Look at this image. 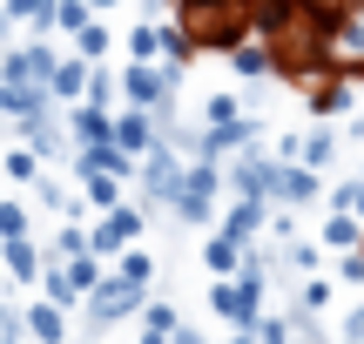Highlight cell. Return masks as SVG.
<instances>
[{
  "instance_id": "cell-43",
  "label": "cell",
  "mask_w": 364,
  "mask_h": 344,
  "mask_svg": "<svg viewBox=\"0 0 364 344\" xmlns=\"http://www.w3.org/2000/svg\"><path fill=\"white\" fill-rule=\"evenodd\" d=\"M162 7H176V0H149V14H162Z\"/></svg>"
},
{
  "instance_id": "cell-34",
  "label": "cell",
  "mask_w": 364,
  "mask_h": 344,
  "mask_svg": "<svg viewBox=\"0 0 364 344\" xmlns=\"http://www.w3.org/2000/svg\"><path fill=\"white\" fill-rule=\"evenodd\" d=\"M142 324H149V331H176V304H149V297H142Z\"/></svg>"
},
{
  "instance_id": "cell-44",
  "label": "cell",
  "mask_w": 364,
  "mask_h": 344,
  "mask_svg": "<svg viewBox=\"0 0 364 344\" xmlns=\"http://www.w3.org/2000/svg\"><path fill=\"white\" fill-rule=\"evenodd\" d=\"M331 344H351V338H331Z\"/></svg>"
},
{
  "instance_id": "cell-1",
  "label": "cell",
  "mask_w": 364,
  "mask_h": 344,
  "mask_svg": "<svg viewBox=\"0 0 364 344\" xmlns=\"http://www.w3.org/2000/svg\"><path fill=\"white\" fill-rule=\"evenodd\" d=\"M169 14L196 54H230L236 41L257 34V0H176Z\"/></svg>"
},
{
  "instance_id": "cell-33",
  "label": "cell",
  "mask_w": 364,
  "mask_h": 344,
  "mask_svg": "<svg viewBox=\"0 0 364 344\" xmlns=\"http://www.w3.org/2000/svg\"><path fill=\"white\" fill-rule=\"evenodd\" d=\"M7 176H14V183H34V176H41V156H34V149H14V156H7Z\"/></svg>"
},
{
  "instance_id": "cell-22",
  "label": "cell",
  "mask_w": 364,
  "mask_h": 344,
  "mask_svg": "<svg viewBox=\"0 0 364 344\" xmlns=\"http://www.w3.org/2000/svg\"><path fill=\"white\" fill-rule=\"evenodd\" d=\"M250 331H257V344H297V331H290V311H270V304L257 311V324H250Z\"/></svg>"
},
{
  "instance_id": "cell-19",
  "label": "cell",
  "mask_w": 364,
  "mask_h": 344,
  "mask_svg": "<svg viewBox=\"0 0 364 344\" xmlns=\"http://www.w3.org/2000/svg\"><path fill=\"white\" fill-rule=\"evenodd\" d=\"M358 237H364V223L351 210H331L324 216V243H317V250H358Z\"/></svg>"
},
{
  "instance_id": "cell-16",
  "label": "cell",
  "mask_w": 364,
  "mask_h": 344,
  "mask_svg": "<svg viewBox=\"0 0 364 344\" xmlns=\"http://www.w3.org/2000/svg\"><path fill=\"white\" fill-rule=\"evenodd\" d=\"M41 108H48V88H27V81H0V115L27 122V115H41Z\"/></svg>"
},
{
  "instance_id": "cell-15",
  "label": "cell",
  "mask_w": 364,
  "mask_h": 344,
  "mask_svg": "<svg viewBox=\"0 0 364 344\" xmlns=\"http://www.w3.org/2000/svg\"><path fill=\"white\" fill-rule=\"evenodd\" d=\"M21 331L34 338V344H68V318H61V304H34L21 318Z\"/></svg>"
},
{
  "instance_id": "cell-35",
  "label": "cell",
  "mask_w": 364,
  "mask_h": 344,
  "mask_svg": "<svg viewBox=\"0 0 364 344\" xmlns=\"http://www.w3.org/2000/svg\"><path fill=\"white\" fill-rule=\"evenodd\" d=\"M7 237H27V210L21 203H0V243Z\"/></svg>"
},
{
  "instance_id": "cell-14",
  "label": "cell",
  "mask_w": 364,
  "mask_h": 344,
  "mask_svg": "<svg viewBox=\"0 0 364 344\" xmlns=\"http://www.w3.org/2000/svg\"><path fill=\"white\" fill-rule=\"evenodd\" d=\"M88 68L95 61H61V54H54V75H48V102H81V88H88Z\"/></svg>"
},
{
  "instance_id": "cell-30",
  "label": "cell",
  "mask_w": 364,
  "mask_h": 344,
  "mask_svg": "<svg viewBox=\"0 0 364 344\" xmlns=\"http://www.w3.org/2000/svg\"><path fill=\"white\" fill-rule=\"evenodd\" d=\"M81 183H88V203H95V210H115V203H122V183H115V176H81Z\"/></svg>"
},
{
  "instance_id": "cell-45",
  "label": "cell",
  "mask_w": 364,
  "mask_h": 344,
  "mask_svg": "<svg viewBox=\"0 0 364 344\" xmlns=\"http://www.w3.org/2000/svg\"><path fill=\"white\" fill-rule=\"evenodd\" d=\"M358 250H364V237H358Z\"/></svg>"
},
{
  "instance_id": "cell-9",
  "label": "cell",
  "mask_w": 364,
  "mask_h": 344,
  "mask_svg": "<svg viewBox=\"0 0 364 344\" xmlns=\"http://www.w3.org/2000/svg\"><path fill=\"white\" fill-rule=\"evenodd\" d=\"M216 230H230L236 243H257L263 230H270V203L263 196H230V210L216 216Z\"/></svg>"
},
{
  "instance_id": "cell-36",
  "label": "cell",
  "mask_w": 364,
  "mask_h": 344,
  "mask_svg": "<svg viewBox=\"0 0 364 344\" xmlns=\"http://www.w3.org/2000/svg\"><path fill=\"white\" fill-rule=\"evenodd\" d=\"M344 284H364V250H344Z\"/></svg>"
},
{
  "instance_id": "cell-6",
  "label": "cell",
  "mask_w": 364,
  "mask_h": 344,
  "mask_svg": "<svg viewBox=\"0 0 364 344\" xmlns=\"http://www.w3.org/2000/svg\"><path fill=\"white\" fill-rule=\"evenodd\" d=\"M142 223H149L142 203H115V210H102V223L88 230V257H115V250H129V243L142 237Z\"/></svg>"
},
{
  "instance_id": "cell-42",
  "label": "cell",
  "mask_w": 364,
  "mask_h": 344,
  "mask_svg": "<svg viewBox=\"0 0 364 344\" xmlns=\"http://www.w3.org/2000/svg\"><path fill=\"white\" fill-rule=\"evenodd\" d=\"M108 7H122V0H88V14H108Z\"/></svg>"
},
{
  "instance_id": "cell-20",
  "label": "cell",
  "mask_w": 364,
  "mask_h": 344,
  "mask_svg": "<svg viewBox=\"0 0 364 344\" xmlns=\"http://www.w3.org/2000/svg\"><path fill=\"white\" fill-rule=\"evenodd\" d=\"M115 277H122V284H135V291H149V284H156V257L129 243V250H115Z\"/></svg>"
},
{
  "instance_id": "cell-5",
  "label": "cell",
  "mask_w": 364,
  "mask_h": 344,
  "mask_svg": "<svg viewBox=\"0 0 364 344\" xmlns=\"http://www.w3.org/2000/svg\"><path fill=\"white\" fill-rule=\"evenodd\" d=\"M263 203H277V210H311V203H324V176L304 169V162H277L270 156V189H263Z\"/></svg>"
},
{
  "instance_id": "cell-24",
  "label": "cell",
  "mask_w": 364,
  "mask_h": 344,
  "mask_svg": "<svg viewBox=\"0 0 364 344\" xmlns=\"http://www.w3.org/2000/svg\"><path fill=\"white\" fill-rule=\"evenodd\" d=\"M75 54H81V61H102V54H108V27L102 21H81L75 27Z\"/></svg>"
},
{
  "instance_id": "cell-32",
  "label": "cell",
  "mask_w": 364,
  "mask_h": 344,
  "mask_svg": "<svg viewBox=\"0 0 364 344\" xmlns=\"http://www.w3.org/2000/svg\"><path fill=\"white\" fill-rule=\"evenodd\" d=\"M81 250H88V230H75V223H68L61 237H54V257H48V264H61V257H81Z\"/></svg>"
},
{
  "instance_id": "cell-13",
  "label": "cell",
  "mask_w": 364,
  "mask_h": 344,
  "mask_svg": "<svg viewBox=\"0 0 364 344\" xmlns=\"http://www.w3.org/2000/svg\"><path fill=\"white\" fill-rule=\"evenodd\" d=\"M290 162H304V169L324 176L331 162H338V135H331V122H317L311 135H297V156H290Z\"/></svg>"
},
{
  "instance_id": "cell-25",
  "label": "cell",
  "mask_w": 364,
  "mask_h": 344,
  "mask_svg": "<svg viewBox=\"0 0 364 344\" xmlns=\"http://www.w3.org/2000/svg\"><path fill=\"white\" fill-rule=\"evenodd\" d=\"M41 277H48V304H81V291H75V277H68V270L61 264H41Z\"/></svg>"
},
{
  "instance_id": "cell-39",
  "label": "cell",
  "mask_w": 364,
  "mask_h": 344,
  "mask_svg": "<svg viewBox=\"0 0 364 344\" xmlns=\"http://www.w3.org/2000/svg\"><path fill=\"white\" fill-rule=\"evenodd\" d=\"M344 338H351V344H364V304L351 311V318H344Z\"/></svg>"
},
{
  "instance_id": "cell-31",
  "label": "cell",
  "mask_w": 364,
  "mask_h": 344,
  "mask_svg": "<svg viewBox=\"0 0 364 344\" xmlns=\"http://www.w3.org/2000/svg\"><path fill=\"white\" fill-rule=\"evenodd\" d=\"M284 264H290V270H304V277H311V270H317V243H304V237H290V243H284Z\"/></svg>"
},
{
  "instance_id": "cell-41",
  "label": "cell",
  "mask_w": 364,
  "mask_h": 344,
  "mask_svg": "<svg viewBox=\"0 0 364 344\" xmlns=\"http://www.w3.org/2000/svg\"><path fill=\"white\" fill-rule=\"evenodd\" d=\"M142 344H169V331H149V324H142Z\"/></svg>"
},
{
  "instance_id": "cell-3",
  "label": "cell",
  "mask_w": 364,
  "mask_h": 344,
  "mask_svg": "<svg viewBox=\"0 0 364 344\" xmlns=\"http://www.w3.org/2000/svg\"><path fill=\"white\" fill-rule=\"evenodd\" d=\"M176 81H182V68L129 61V68L115 75V88H122V102H129V108H149V115H176Z\"/></svg>"
},
{
  "instance_id": "cell-40",
  "label": "cell",
  "mask_w": 364,
  "mask_h": 344,
  "mask_svg": "<svg viewBox=\"0 0 364 344\" xmlns=\"http://www.w3.org/2000/svg\"><path fill=\"white\" fill-rule=\"evenodd\" d=\"M223 344H257V331H250V324H243V331H230V338H223Z\"/></svg>"
},
{
  "instance_id": "cell-23",
  "label": "cell",
  "mask_w": 364,
  "mask_h": 344,
  "mask_svg": "<svg viewBox=\"0 0 364 344\" xmlns=\"http://www.w3.org/2000/svg\"><path fill=\"white\" fill-rule=\"evenodd\" d=\"M250 108H243V95H209L203 102V129H230V122H243Z\"/></svg>"
},
{
  "instance_id": "cell-12",
  "label": "cell",
  "mask_w": 364,
  "mask_h": 344,
  "mask_svg": "<svg viewBox=\"0 0 364 344\" xmlns=\"http://www.w3.org/2000/svg\"><path fill=\"white\" fill-rule=\"evenodd\" d=\"M236 264H243V243H236L230 230H209L203 237V270L209 277H236Z\"/></svg>"
},
{
  "instance_id": "cell-10",
  "label": "cell",
  "mask_w": 364,
  "mask_h": 344,
  "mask_svg": "<svg viewBox=\"0 0 364 344\" xmlns=\"http://www.w3.org/2000/svg\"><path fill=\"white\" fill-rule=\"evenodd\" d=\"M351 102H358V81L351 75H317V88H311V115L317 122H338V115H351Z\"/></svg>"
},
{
  "instance_id": "cell-37",
  "label": "cell",
  "mask_w": 364,
  "mask_h": 344,
  "mask_svg": "<svg viewBox=\"0 0 364 344\" xmlns=\"http://www.w3.org/2000/svg\"><path fill=\"white\" fill-rule=\"evenodd\" d=\"M169 344H216V338H209V331H189V324H176V331H169Z\"/></svg>"
},
{
  "instance_id": "cell-7",
  "label": "cell",
  "mask_w": 364,
  "mask_h": 344,
  "mask_svg": "<svg viewBox=\"0 0 364 344\" xmlns=\"http://www.w3.org/2000/svg\"><path fill=\"white\" fill-rule=\"evenodd\" d=\"M142 297H149V291H135V284H122L115 270H108V277L88 291V324H95V331H108V324L135 318V311H142Z\"/></svg>"
},
{
  "instance_id": "cell-26",
  "label": "cell",
  "mask_w": 364,
  "mask_h": 344,
  "mask_svg": "<svg viewBox=\"0 0 364 344\" xmlns=\"http://www.w3.org/2000/svg\"><path fill=\"white\" fill-rule=\"evenodd\" d=\"M290 311H317V318H324V311H331V277H317V270H311V277H304V291H297V304H290Z\"/></svg>"
},
{
  "instance_id": "cell-8",
  "label": "cell",
  "mask_w": 364,
  "mask_h": 344,
  "mask_svg": "<svg viewBox=\"0 0 364 344\" xmlns=\"http://www.w3.org/2000/svg\"><path fill=\"white\" fill-rule=\"evenodd\" d=\"M156 115H149V108H122V115H108V142L122 149V156H149V149H156Z\"/></svg>"
},
{
  "instance_id": "cell-18",
  "label": "cell",
  "mask_w": 364,
  "mask_h": 344,
  "mask_svg": "<svg viewBox=\"0 0 364 344\" xmlns=\"http://www.w3.org/2000/svg\"><path fill=\"white\" fill-rule=\"evenodd\" d=\"M68 135H75L81 149L108 142V108H88V102H75V115H68Z\"/></svg>"
},
{
  "instance_id": "cell-29",
  "label": "cell",
  "mask_w": 364,
  "mask_h": 344,
  "mask_svg": "<svg viewBox=\"0 0 364 344\" xmlns=\"http://www.w3.org/2000/svg\"><path fill=\"white\" fill-rule=\"evenodd\" d=\"M48 14H54V0H7L0 21H34V27H48Z\"/></svg>"
},
{
  "instance_id": "cell-28",
  "label": "cell",
  "mask_w": 364,
  "mask_h": 344,
  "mask_svg": "<svg viewBox=\"0 0 364 344\" xmlns=\"http://www.w3.org/2000/svg\"><path fill=\"white\" fill-rule=\"evenodd\" d=\"M81 21H95V14H88V0H54V14H48V27H61V34H75Z\"/></svg>"
},
{
  "instance_id": "cell-4",
  "label": "cell",
  "mask_w": 364,
  "mask_h": 344,
  "mask_svg": "<svg viewBox=\"0 0 364 344\" xmlns=\"http://www.w3.org/2000/svg\"><path fill=\"white\" fill-rule=\"evenodd\" d=\"M182 169H189V156L169 149L162 135H156L149 156H135V176H142V203H149V210H169V196L182 189Z\"/></svg>"
},
{
  "instance_id": "cell-38",
  "label": "cell",
  "mask_w": 364,
  "mask_h": 344,
  "mask_svg": "<svg viewBox=\"0 0 364 344\" xmlns=\"http://www.w3.org/2000/svg\"><path fill=\"white\" fill-rule=\"evenodd\" d=\"M0 344H21V318L14 311H0Z\"/></svg>"
},
{
  "instance_id": "cell-27",
  "label": "cell",
  "mask_w": 364,
  "mask_h": 344,
  "mask_svg": "<svg viewBox=\"0 0 364 344\" xmlns=\"http://www.w3.org/2000/svg\"><path fill=\"white\" fill-rule=\"evenodd\" d=\"M129 54H135V61H156V54H162V21H142V27H135V34H129Z\"/></svg>"
},
{
  "instance_id": "cell-11",
  "label": "cell",
  "mask_w": 364,
  "mask_h": 344,
  "mask_svg": "<svg viewBox=\"0 0 364 344\" xmlns=\"http://www.w3.org/2000/svg\"><path fill=\"white\" fill-rule=\"evenodd\" d=\"M48 75H54V48H14V54H0V81L48 88Z\"/></svg>"
},
{
  "instance_id": "cell-17",
  "label": "cell",
  "mask_w": 364,
  "mask_h": 344,
  "mask_svg": "<svg viewBox=\"0 0 364 344\" xmlns=\"http://www.w3.org/2000/svg\"><path fill=\"white\" fill-rule=\"evenodd\" d=\"M0 264H7V277L27 284V277H41V264H48V257H41L27 237H7V243H0Z\"/></svg>"
},
{
  "instance_id": "cell-21",
  "label": "cell",
  "mask_w": 364,
  "mask_h": 344,
  "mask_svg": "<svg viewBox=\"0 0 364 344\" xmlns=\"http://www.w3.org/2000/svg\"><path fill=\"white\" fill-rule=\"evenodd\" d=\"M230 68L243 81H263V75H270V48H263V41H236V48H230Z\"/></svg>"
},
{
  "instance_id": "cell-2",
  "label": "cell",
  "mask_w": 364,
  "mask_h": 344,
  "mask_svg": "<svg viewBox=\"0 0 364 344\" xmlns=\"http://www.w3.org/2000/svg\"><path fill=\"white\" fill-rule=\"evenodd\" d=\"M216 203H223V162H189L182 169V189L169 196V216L189 230H209L216 223Z\"/></svg>"
}]
</instances>
